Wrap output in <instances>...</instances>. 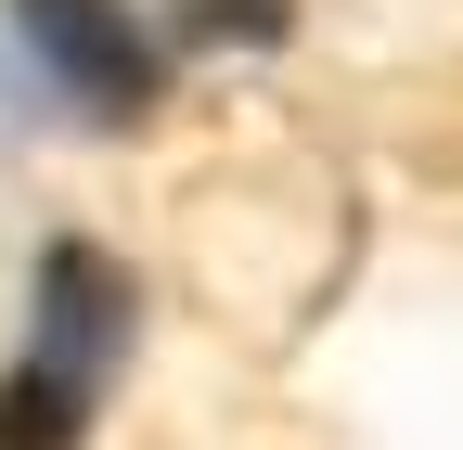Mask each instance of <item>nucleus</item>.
<instances>
[{"label": "nucleus", "mask_w": 463, "mask_h": 450, "mask_svg": "<svg viewBox=\"0 0 463 450\" xmlns=\"http://www.w3.org/2000/svg\"><path fill=\"white\" fill-rule=\"evenodd\" d=\"M129 270L103 245H52L39 258V322H26V361L0 373V450H78L90 437V399L116 348H129Z\"/></svg>", "instance_id": "f257e3e1"}, {"label": "nucleus", "mask_w": 463, "mask_h": 450, "mask_svg": "<svg viewBox=\"0 0 463 450\" xmlns=\"http://www.w3.org/2000/svg\"><path fill=\"white\" fill-rule=\"evenodd\" d=\"M14 14V39L39 52L52 78H65V103L78 117H155V90H167V65H155V39L129 26V0H0Z\"/></svg>", "instance_id": "f03ea898"}, {"label": "nucleus", "mask_w": 463, "mask_h": 450, "mask_svg": "<svg viewBox=\"0 0 463 450\" xmlns=\"http://www.w3.org/2000/svg\"><path fill=\"white\" fill-rule=\"evenodd\" d=\"M194 39H283V0H181Z\"/></svg>", "instance_id": "7ed1b4c3"}]
</instances>
